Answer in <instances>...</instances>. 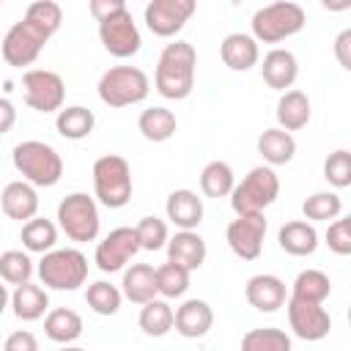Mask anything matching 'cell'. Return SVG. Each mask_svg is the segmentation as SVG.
<instances>
[{"label":"cell","mask_w":351,"mask_h":351,"mask_svg":"<svg viewBox=\"0 0 351 351\" xmlns=\"http://www.w3.org/2000/svg\"><path fill=\"white\" fill-rule=\"evenodd\" d=\"M8 304H11V293H8V288L0 282V315L5 313V307H8Z\"/></svg>","instance_id":"47"},{"label":"cell","mask_w":351,"mask_h":351,"mask_svg":"<svg viewBox=\"0 0 351 351\" xmlns=\"http://www.w3.org/2000/svg\"><path fill=\"white\" fill-rule=\"evenodd\" d=\"M93 195L107 208H123L132 197V167L118 154H104L93 162Z\"/></svg>","instance_id":"7"},{"label":"cell","mask_w":351,"mask_h":351,"mask_svg":"<svg viewBox=\"0 0 351 351\" xmlns=\"http://www.w3.org/2000/svg\"><path fill=\"white\" fill-rule=\"evenodd\" d=\"M85 302L88 307L96 313V315H115L121 310V302H123V293L118 285L107 282V280H96L88 285L85 291Z\"/></svg>","instance_id":"35"},{"label":"cell","mask_w":351,"mask_h":351,"mask_svg":"<svg viewBox=\"0 0 351 351\" xmlns=\"http://www.w3.org/2000/svg\"><path fill=\"white\" fill-rule=\"evenodd\" d=\"M326 247L335 252V255H351V217H337L329 222L326 233Z\"/></svg>","instance_id":"42"},{"label":"cell","mask_w":351,"mask_h":351,"mask_svg":"<svg viewBox=\"0 0 351 351\" xmlns=\"http://www.w3.org/2000/svg\"><path fill=\"white\" fill-rule=\"evenodd\" d=\"M137 324L148 337H165L173 329V307L167 299H151L140 307Z\"/></svg>","instance_id":"34"},{"label":"cell","mask_w":351,"mask_h":351,"mask_svg":"<svg viewBox=\"0 0 351 351\" xmlns=\"http://www.w3.org/2000/svg\"><path fill=\"white\" fill-rule=\"evenodd\" d=\"M332 293V280L329 274H324L321 269H304L296 274V280L291 282V299H302V302H315L324 304V299Z\"/></svg>","instance_id":"31"},{"label":"cell","mask_w":351,"mask_h":351,"mask_svg":"<svg viewBox=\"0 0 351 351\" xmlns=\"http://www.w3.org/2000/svg\"><path fill=\"white\" fill-rule=\"evenodd\" d=\"M33 271H36V266H33V261H30L27 252H22V250H5L0 255V277H3V282H8V285H25V282H30Z\"/></svg>","instance_id":"38"},{"label":"cell","mask_w":351,"mask_h":351,"mask_svg":"<svg viewBox=\"0 0 351 351\" xmlns=\"http://www.w3.org/2000/svg\"><path fill=\"white\" fill-rule=\"evenodd\" d=\"M324 178L335 186V189H346L351 186V151L337 148L324 159Z\"/></svg>","instance_id":"41"},{"label":"cell","mask_w":351,"mask_h":351,"mask_svg":"<svg viewBox=\"0 0 351 351\" xmlns=\"http://www.w3.org/2000/svg\"><path fill=\"white\" fill-rule=\"evenodd\" d=\"M195 8H197L195 0H151L143 11V19L154 36L170 38L186 25Z\"/></svg>","instance_id":"15"},{"label":"cell","mask_w":351,"mask_h":351,"mask_svg":"<svg viewBox=\"0 0 351 351\" xmlns=\"http://www.w3.org/2000/svg\"><path fill=\"white\" fill-rule=\"evenodd\" d=\"M44 335L52 343L71 346L82 335V315L71 307H55L44 315Z\"/></svg>","instance_id":"28"},{"label":"cell","mask_w":351,"mask_h":351,"mask_svg":"<svg viewBox=\"0 0 351 351\" xmlns=\"http://www.w3.org/2000/svg\"><path fill=\"white\" fill-rule=\"evenodd\" d=\"M137 129H140V134H143L145 140H151V143H165V140H170V137L176 134L178 121H176V112H173V110L154 104V107H145V110L140 112Z\"/></svg>","instance_id":"30"},{"label":"cell","mask_w":351,"mask_h":351,"mask_svg":"<svg viewBox=\"0 0 351 351\" xmlns=\"http://www.w3.org/2000/svg\"><path fill=\"white\" fill-rule=\"evenodd\" d=\"M25 104L36 112H58L66 101V82L58 71L49 69H27L22 74Z\"/></svg>","instance_id":"10"},{"label":"cell","mask_w":351,"mask_h":351,"mask_svg":"<svg viewBox=\"0 0 351 351\" xmlns=\"http://www.w3.org/2000/svg\"><path fill=\"white\" fill-rule=\"evenodd\" d=\"M14 123H16V107H14V101H11V99L0 96V134L11 132V129H14Z\"/></svg>","instance_id":"46"},{"label":"cell","mask_w":351,"mask_h":351,"mask_svg":"<svg viewBox=\"0 0 351 351\" xmlns=\"http://www.w3.org/2000/svg\"><path fill=\"white\" fill-rule=\"evenodd\" d=\"M134 233H137V241H140V250H148V252H156L167 244L170 233H167V225L165 219L159 217H140V222L134 225Z\"/></svg>","instance_id":"40"},{"label":"cell","mask_w":351,"mask_h":351,"mask_svg":"<svg viewBox=\"0 0 351 351\" xmlns=\"http://www.w3.org/2000/svg\"><path fill=\"white\" fill-rule=\"evenodd\" d=\"M123 5H126L123 0H90V3H88V11H90V16H93L96 22H101V19H107L110 14L121 11Z\"/></svg>","instance_id":"45"},{"label":"cell","mask_w":351,"mask_h":351,"mask_svg":"<svg viewBox=\"0 0 351 351\" xmlns=\"http://www.w3.org/2000/svg\"><path fill=\"white\" fill-rule=\"evenodd\" d=\"M93 126H96V115H93V110H88L82 104L63 107L55 115V129L63 140H85V137H90Z\"/></svg>","instance_id":"29"},{"label":"cell","mask_w":351,"mask_h":351,"mask_svg":"<svg viewBox=\"0 0 351 351\" xmlns=\"http://www.w3.org/2000/svg\"><path fill=\"white\" fill-rule=\"evenodd\" d=\"M52 36H55L52 27H47V25H41V22H36V19H30V16L22 14V19L14 22V25L8 27V33L3 36V41H0V55H3V60H5L8 66H14V69L30 66V63H36V58L41 55L44 44H47Z\"/></svg>","instance_id":"5"},{"label":"cell","mask_w":351,"mask_h":351,"mask_svg":"<svg viewBox=\"0 0 351 351\" xmlns=\"http://www.w3.org/2000/svg\"><path fill=\"white\" fill-rule=\"evenodd\" d=\"M280 195V178L274 173V167L269 165H258L252 167L230 192V208L236 211V217L244 214H263Z\"/></svg>","instance_id":"6"},{"label":"cell","mask_w":351,"mask_h":351,"mask_svg":"<svg viewBox=\"0 0 351 351\" xmlns=\"http://www.w3.org/2000/svg\"><path fill=\"white\" fill-rule=\"evenodd\" d=\"M335 58H337V63L346 71L351 69V27L337 33V38H335Z\"/></svg>","instance_id":"44"},{"label":"cell","mask_w":351,"mask_h":351,"mask_svg":"<svg viewBox=\"0 0 351 351\" xmlns=\"http://www.w3.org/2000/svg\"><path fill=\"white\" fill-rule=\"evenodd\" d=\"M173 326L181 337L189 340L206 337L208 329L214 326V310L206 299H186L173 310Z\"/></svg>","instance_id":"16"},{"label":"cell","mask_w":351,"mask_h":351,"mask_svg":"<svg viewBox=\"0 0 351 351\" xmlns=\"http://www.w3.org/2000/svg\"><path fill=\"white\" fill-rule=\"evenodd\" d=\"M241 351H293L291 337L277 326L250 329L241 337Z\"/></svg>","instance_id":"36"},{"label":"cell","mask_w":351,"mask_h":351,"mask_svg":"<svg viewBox=\"0 0 351 351\" xmlns=\"http://www.w3.org/2000/svg\"><path fill=\"white\" fill-rule=\"evenodd\" d=\"M258 154L261 159L269 165V167H277V165H288L293 156H296V140L291 132L280 129V126H269L258 134Z\"/></svg>","instance_id":"25"},{"label":"cell","mask_w":351,"mask_h":351,"mask_svg":"<svg viewBox=\"0 0 351 351\" xmlns=\"http://www.w3.org/2000/svg\"><path fill=\"white\" fill-rule=\"evenodd\" d=\"M285 313H288V324H291V332L299 337V340H307V343H318L329 335L332 329V315L324 304H315V302H302V299H285Z\"/></svg>","instance_id":"13"},{"label":"cell","mask_w":351,"mask_h":351,"mask_svg":"<svg viewBox=\"0 0 351 351\" xmlns=\"http://www.w3.org/2000/svg\"><path fill=\"white\" fill-rule=\"evenodd\" d=\"M261 77H263V82L269 88H274L280 93L291 90V85L299 77V60H296V55L291 49H282V47L269 49L263 55V60H261Z\"/></svg>","instance_id":"17"},{"label":"cell","mask_w":351,"mask_h":351,"mask_svg":"<svg viewBox=\"0 0 351 351\" xmlns=\"http://www.w3.org/2000/svg\"><path fill=\"white\" fill-rule=\"evenodd\" d=\"M189 288V271L181 269L178 263H162L156 269V293H162L165 299H176L184 296Z\"/></svg>","instance_id":"39"},{"label":"cell","mask_w":351,"mask_h":351,"mask_svg":"<svg viewBox=\"0 0 351 351\" xmlns=\"http://www.w3.org/2000/svg\"><path fill=\"white\" fill-rule=\"evenodd\" d=\"M96 90L107 107H129V104H137L148 96L151 80L137 66H110L99 77Z\"/></svg>","instance_id":"8"},{"label":"cell","mask_w":351,"mask_h":351,"mask_svg":"<svg viewBox=\"0 0 351 351\" xmlns=\"http://www.w3.org/2000/svg\"><path fill=\"white\" fill-rule=\"evenodd\" d=\"M3 351H38V337L27 329H16L5 337Z\"/></svg>","instance_id":"43"},{"label":"cell","mask_w":351,"mask_h":351,"mask_svg":"<svg viewBox=\"0 0 351 351\" xmlns=\"http://www.w3.org/2000/svg\"><path fill=\"white\" fill-rule=\"evenodd\" d=\"M195 66H197V52L189 41H170L159 52L156 71H154V88L173 101H181L192 93L195 88Z\"/></svg>","instance_id":"1"},{"label":"cell","mask_w":351,"mask_h":351,"mask_svg":"<svg viewBox=\"0 0 351 351\" xmlns=\"http://www.w3.org/2000/svg\"><path fill=\"white\" fill-rule=\"evenodd\" d=\"M233 186H236V176L228 162L214 159L200 170V192L206 197H228Z\"/></svg>","instance_id":"33"},{"label":"cell","mask_w":351,"mask_h":351,"mask_svg":"<svg viewBox=\"0 0 351 351\" xmlns=\"http://www.w3.org/2000/svg\"><path fill=\"white\" fill-rule=\"evenodd\" d=\"M38 280L52 291H77L88 280V258L74 247H55L38 261Z\"/></svg>","instance_id":"3"},{"label":"cell","mask_w":351,"mask_h":351,"mask_svg":"<svg viewBox=\"0 0 351 351\" xmlns=\"http://www.w3.org/2000/svg\"><path fill=\"white\" fill-rule=\"evenodd\" d=\"M252 38L263 44H280L288 36H296L304 27V8L293 0H277L269 5H261L252 14Z\"/></svg>","instance_id":"4"},{"label":"cell","mask_w":351,"mask_h":351,"mask_svg":"<svg viewBox=\"0 0 351 351\" xmlns=\"http://www.w3.org/2000/svg\"><path fill=\"white\" fill-rule=\"evenodd\" d=\"M55 219H58L60 230L71 241H77V244L93 241L99 236V228H101L99 206H96V200L88 192H71V195H66L58 203V217Z\"/></svg>","instance_id":"9"},{"label":"cell","mask_w":351,"mask_h":351,"mask_svg":"<svg viewBox=\"0 0 351 351\" xmlns=\"http://www.w3.org/2000/svg\"><path fill=\"white\" fill-rule=\"evenodd\" d=\"M165 214L178 230H195L203 222V197L192 189H173L167 195Z\"/></svg>","instance_id":"20"},{"label":"cell","mask_w":351,"mask_h":351,"mask_svg":"<svg viewBox=\"0 0 351 351\" xmlns=\"http://www.w3.org/2000/svg\"><path fill=\"white\" fill-rule=\"evenodd\" d=\"M137 252H140V241H137L134 228L121 225V228H112V230L96 244L93 263L99 266V271L112 274V271H121Z\"/></svg>","instance_id":"12"},{"label":"cell","mask_w":351,"mask_h":351,"mask_svg":"<svg viewBox=\"0 0 351 351\" xmlns=\"http://www.w3.org/2000/svg\"><path fill=\"white\" fill-rule=\"evenodd\" d=\"M19 239H22V247L27 252H41L44 255V252L55 250V244H58V225L47 217H33L22 225Z\"/></svg>","instance_id":"32"},{"label":"cell","mask_w":351,"mask_h":351,"mask_svg":"<svg viewBox=\"0 0 351 351\" xmlns=\"http://www.w3.org/2000/svg\"><path fill=\"white\" fill-rule=\"evenodd\" d=\"M99 41L112 58H132L140 52L143 38H140V30H137V22L129 5H123L121 11L99 22Z\"/></svg>","instance_id":"11"},{"label":"cell","mask_w":351,"mask_h":351,"mask_svg":"<svg viewBox=\"0 0 351 351\" xmlns=\"http://www.w3.org/2000/svg\"><path fill=\"white\" fill-rule=\"evenodd\" d=\"M0 208L8 219H16V222H27L38 214V192L36 186H30L27 181H8L0 192Z\"/></svg>","instance_id":"19"},{"label":"cell","mask_w":351,"mask_h":351,"mask_svg":"<svg viewBox=\"0 0 351 351\" xmlns=\"http://www.w3.org/2000/svg\"><path fill=\"white\" fill-rule=\"evenodd\" d=\"M121 293L132 304H145L156 299V269L151 263H132L129 269H123Z\"/></svg>","instance_id":"26"},{"label":"cell","mask_w":351,"mask_h":351,"mask_svg":"<svg viewBox=\"0 0 351 351\" xmlns=\"http://www.w3.org/2000/svg\"><path fill=\"white\" fill-rule=\"evenodd\" d=\"M14 167L30 186H55L63 176L60 154L44 140H22L14 145Z\"/></svg>","instance_id":"2"},{"label":"cell","mask_w":351,"mask_h":351,"mask_svg":"<svg viewBox=\"0 0 351 351\" xmlns=\"http://www.w3.org/2000/svg\"><path fill=\"white\" fill-rule=\"evenodd\" d=\"M277 126L285 129V132H299L310 123V115H313V104H310V96L299 88H291L285 93H280L277 99Z\"/></svg>","instance_id":"23"},{"label":"cell","mask_w":351,"mask_h":351,"mask_svg":"<svg viewBox=\"0 0 351 351\" xmlns=\"http://www.w3.org/2000/svg\"><path fill=\"white\" fill-rule=\"evenodd\" d=\"M11 310L19 321H38L44 318V313H49V296L36 282L16 285L11 293Z\"/></svg>","instance_id":"27"},{"label":"cell","mask_w":351,"mask_h":351,"mask_svg":"<svg viewBox=\"0 0 351 351\" xmlns=\"http://www.w3.org/2000/svg\"><path fill=\"white\" fill-rule=\"evenodd\" d=\"M219 55L230 71H250L261 60V47L250 33H228L219 44Z\"/></svg>","instance_id":"22"},{"label":"cell","mask_w":351,"mask_h":351,"mask_svg":"<svg viewBox=\"0 0 351 351\" xmlns=\"http://www.w3.org/2000/svg\"><path fill=\"white\" fill-rule=\"evenodd\" d=\"M343 211V200L337 192H313L302 203V214L307 222H329L337 219Z\"/></svg>","instance_id":"37"},{"label":"cell","mask_w":351,"mask_h":351,"mask_svg":"<svg viewBox=\"0 0 351 351\" xmlns=\"http://www.w3.org/2000/svg\"><path fill=\"white\" fill-rule=\"evenodd\" d=\"M244 296L247 302L258 310V313H274L285 304L288 299V291H285V282L277 277V274H252L244 285Z\"/></svg>","instance_id":"18"},{"label":"cell","mask_w":351,"mask_h":351,"mask_svg":"<svg viewBox=\"0 0 351 351\" xmlns=\"http://www.w3.org/2000/svg\"><path fill=\"white\" fill-rule=\"evenodd\" d=\"M266 217L263 214H244L228 222L225 228V239L228 247L233 250L236 258L241 261H255L263 252V236H266Z\"/></svg>","instance_id":"14"},{"label":"cell","mask_w":351,"mask_h":351,"mask_svg":"<svg viewBox=\"0 0 351 351\" xmlns=\"http://www.w3.org/2000/svg\"><path fill=\"white\" fill-rule=\"evenodd\" d=\"M165 247H167V261H170V263H178V266L186 269L189 274L203 266L206 252H208L203 236L195 233V230H178L176 236L167 239Z\"/></svg>","instance_id":"21"},{"label":"cell","mask_w":351,"mask_h":351,"mask_svg":"<svg viewBox=\"0 0 351 351\" xmlns=\"http://www.w3.org/2000/svg\"><path fill=\"white\" fill-rule=\"evenodd\" d=\"M277 244L282 252H288L293 258H304V255H313L318 250V230L307 219H291L280 228Z\"/></svg>","instance_id":"24"},{"label":"cell","mask_w":351,"mask_h":351,"mask_svg":"<svg viewBox=\"0 0 351 351\" xmlns=\"http://www.w3.org/2000/svg\"><path fill=\"white\" fill-rule=\"evenodd\" d=\"M60 351H85V348H80V346H63Z\"/></svg>","instance_id":"48"}]
</instances>
